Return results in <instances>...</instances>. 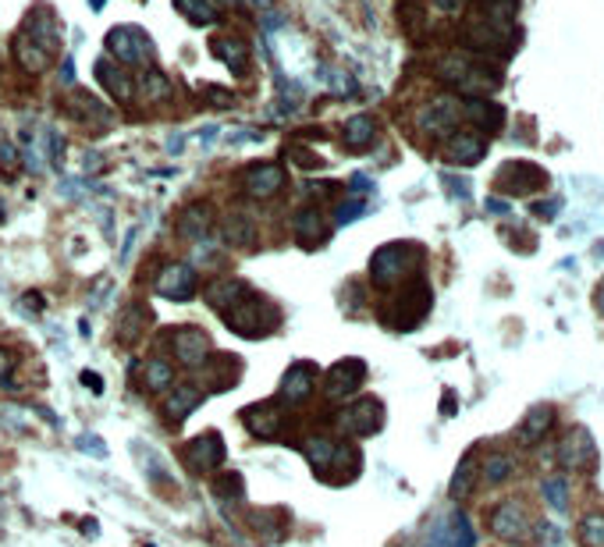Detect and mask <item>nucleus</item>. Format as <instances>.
Wrapping results in <instances>:
<instances>
[{
    "mask_svg": "<svg viewBox=\"0 0 604 547\" xmlns=\"http://www.w3.org/2000/svg\"><path fill=\"white\" fill-rule=\"evenodd\" d=\"M221 316H224V324H228L235 334H242V338L270 334V331L281 324V313L267 303L263 296H256V292H245L239 303L228 305Z\"/></svg>",
    "mask_w": 604,
    "mask_h": 547,
    "instance_id": "obj_1",
    "label": "nucleus"
},
{
    "mask_svg": "<svg viewBox=\"0 0 604 547\" xmlns=\"http://www.w3.org/2000/svg\"><path fill=\"white\" fill-rule=\"evenodd\" d=\"M430 299H434V296H430V285H426V281H409L395 303L384 305V313H380L384 327L402 331V334L413 331L423 316L430 313Z\"/></svg>",
    "mask_w": 604,
    "mask_h": 547,
    "instance_id": "obj_2",
    "label": "nucleus"
},
{
    "mask_svg": "<svg viewBox=\"0 0 604 547\" xmlns=\"http://www.w3.org/2000/svg\"><path fill=\"white\" fill-rule=\"evenodd\" d=\"M420 260V249H413L409 242H391L384 245L373 260H370V281L377 288H395L398 281L409 278L413 263Z\"/></svg>",
    "mask_w": 604,
    "mask_h": 547,
    "instance_id": "obj_3",
    "label": "nucleus"
},
{
    "mask_svg": "<svg viewBox=\"0 0 604 547\" xmlns=\"http://www.w3.org/2000/svg\"><path fill=\"white\" fill-rule=\"evenodd\" d=\"M530 526H534V515L526 512L523 497H508V501H501V505L490 508V533H494L498 541H505V544H523V541H530V537H534Z\"/></svg>",
    "mask_w": 604,
    "mask_h": 547,
    "instance_id": "obj_4",
    "label": "nucleus"
},
{
    "mask_svg": "<svg viewBox=\"0 0 604 547\" xmlns=\"http://www.w3.org/2000/svg\"><path fill=\"white\" fill-rule=\"evenodd\" d=\"M558 466L569 470V473H580V470H594L598 466V448H594V437L587 426H569L558 441Z\"/></svg>",
    "mask_w": 604,
    "mask_h": 547,
    "instance_id": "obj_5",
    "label": "nucleus"
},
{
    "mask_svg": "<svg viewBox=\"0 0 604 547\" xmlns=\"http://www.w3.org/2000/svg\"><path fill=\"white\" fill-rule=\"evenodd\" d=\"M242 424L249 426V433L260 437V441H278V437L285 433V424H288V416H285V402L270 398V402L249 406V409L242 413Z\"/></svg>",
    "mask_w": 604,
    "mask_h": 547,
    "instance_id": "obj_6",
    "label": "nucleus"
},
{
    "mask_svg": "<svg viewBox=\"0 0 604 547\" xmlns=\"http://www.w3.org/2000/svg\"><path fill=\"white\" fill-rule=\"evenodd\" d=\"M338 426L349 433V437H370L384 426V406L377 398H356L352 406L342 409L338 416Z\"/></svg>",
    "mask_w": 604,
    "mask_h": 547,
    "instance_id": "obj_7",
    "label": "nucleus"
},
{
    "mask_svg": "<svg viewBox=\"0 0 604 547\" xmlns=\"http://www.w3.org/2000/svg\"><path fill=\"white\" fill-rule=\"evenodd\" d=\"M164 342L171 345V352H175V360L181 366H203L206 363V356H210V338L199 331V327H168V334H164Z\"/></svg>",
    "mask_w": 604,
    "mask_h": 547,
    "instance_id": "obj_8",
    "label": "nucleus"
},
{
    "mask_svg": "<svg viewBox=\"0 0 604 547\" xmlns=\"http://www.w3.org/2000/svg\"><path fill=\"white\" fill-rule=\"evenodd\" d=\"M224 441H221V433L217 430H206V433H199L196 441H188V448H185V466L192 470V473H214L221 462H224Z\"/></svg>",
    "mask_w": 604,
    "mask_h": 547,
    "instance_id": "obj_9",
    "label": "nucleus"
},
{
    "mask_svg": "<svg viewBox=\"0 0 604 547\" xmlns=\"http://www.w3.org/2000/svg\"><path fill=\"white\" fill-rule=\"evenodd\" d=\"M362 380H366V363H362V360H342V363H334L327 369V377H324V395H327L331 402L349 398V395L360 391Z\"/></svg>",
    "mask_w": 604,
    "mask_h": 547,
    "instance_id": "obj_10",
    "label": "nucleus"
},
{
    "mask_svg": "<svg viewBox=\"0 0 604 547\" xmlns=\"http://www.w3.org/2000/svg\"><path fill=\"white\" fill-rule=\"evenodd\" d=\"M153 288H157V296H164V299H171V303H188V299L199 292V278H196L192 267L171 263V267H164V274L157 278Z\"/></svg>",
    "mask_w": 604,
    "mask_h": 547,
    "instance_id": "obj_11",
    "label": "nucleus"
},
{
    "mask_svg": "<svg viewBox=\"0 0 604 547\" xmlns=\"http://www.w3.org/2000/svg\"><path fill=\"white\" fill-rule=\"evenodd\" d=\"M316 380H320V369L313 363H296L288 366V373L281 377V391H278V402H288V406H299L306 402L313 391H316Z\"/></svg>",
    "mask_w": 604,
    "mask_h": 547,
    "instance_id": "obj_12",
    "label": "nucleus"
},
{
    "mask_svg": "<svg viewBox=\"0 0 604 547\" xmlns=\"http://www.w3.org/2000/svg\"><path fill=\"white\" fill-rule=\"evenodd\" d=\"M547 182L544 178L541 168H534V164H523V160H516V164H508V168H501L498 171V188H505V192H516V196H523V192H534V188H541Z\"/></svg>",
    "mask_w": 604,
    "mask_h": 547,
    "instance_id": "obj_13",
    "label": "nucleus"
},
{
    "mask_svg": "<svg viewBox=\"0 0 604 547\" xmlns=\"http://www.w3.org/2000/svg\"><path fill=\"white\" fill-rule=\"evenodd\" d=\"M199 406H203V387H196V384H175L171 395H168V402H164V416L178 426L181 420H188V413H196Z\"/></svg>",
    "mask_w": 604,
    "mask_h": 547,
    "instance_id": "obj_14",
    "label": "nucleus"
},
{
    "mask_svg": "<svg viewBox=\"0 0 604 547\" xmlns=\"http://www.w3.org/2000/svg\"><path fill=\"white\" fill-rule=\"evenodd\" d=\"M483 153H487V142H483L480 135H470V132H459V135H452L448 139V146H444V160L448 164H477Z\"/></svg>",
    "mask_w": 604,
    "mask_h": 547,
    "instance_id": "obj_15",
    "label": "nucleus"
},
{
    "mask_svg": "<svg viewBox=\"0 0 604 547\" xmlns=\"http://www.w3.org/2000/svg\"><path fill=\"white\" fill-rule=\"evenodd\" d=\"M281 185H285V171L274 168V164H260V168H249V171H245V192L256 196V199L274 196Z\"/></svg>",
    "mask_w": 604,
    "mask_h": 547,
    "instance_id": "obj_16",
    "label": "nucleus"
},
{
    "mask_svg": "<svg viewBox=\"0 0 604 547\" xmlns=\"http://www.w3.org/2000/svg\"><path fill=\"white\" fill-rule=\"evenodd\" d=\"M242 373V363L239 356H217V360H206L203 363V384L210 387V391H224V387H232V380Z\"/></svg>",
    "mask_w": 604,
    "mask_h": 547,
    "instance_id": "obj_17",
    "label": "nucleus"
},
{
    "mask_svg": "<svg viewBox=\"0 0 604 547\" xmlns=\"http://www.w3.org/2000/svg\"><path fill=\"white\" fill-rule=\"evenodd\" d=\"M249 292V285L239 281V278H217V281H210L206 288H203V296H206V303L214 305L217 313H224L228 305H235Z\"/></svg>",
    "mask_w": 604,
    "mask_h": 547,
    "instance_id": "obj_18",
    "label": "nucleus"
},
{
    "mask_svg": "<svg viewBox=\"0 0 604 547\" xmlns=\"http://www.w3.org/2000/svg\"><path fill=\"white\" fill-rule=\"evenodd\" d=\"M551 426H554V406H534L526 413L523 426H519V441L523 444H541L544 437L551 433Z\"/></svg>",
    "mask_w": 604,
    "mask_h": 547,
    "instance_id": "obj_19",
    "label": "nucleus"
},
{
    "mask_svg": "<svg viewBox=\"0 0 604 547\" xmlns=\"http://www.w3.org/2000/svg\"><path fill=\"white\" fill-rule=\"evenodd\" d=\"M107 47L118 54L121 61H142V58L150 54V43H146L135 29H118V32H111Z\"/></svg>",
    "mask_w": 604,
    "mask_h": 547,
    "instance_id": "obj_20",
    "label": "nucleus"
},
{
    "mask_svg": "<svg viewBox=\"0 0 604 547\" xmlns=\"http://www.w3.org/2000/svg\"><path fill=\"white\" fill-rule=\"evenodd\" d=\"M302 451H306V459H309V466H313L316 473H327V470H331V459H334V451H338V441H331L327 433H316V437H309V441L302 444Z\"/></svg>",
    "mask_w": 604,
    "mask_h": 547,
    "instance_id": "obj_21",
    "label": "nucleus"
},
{
    "mask_svg": "<svg viewBox=\"0 0 604 547\" xmlns=\"http://www.w3.org/2000/svg\"><path fill=\"white\" fill-rule=\"evenodd\" d=\"M142 387L146 391H171L175 387V366L160 356L146 360V369H142Z\"/></svg>",
    "mask_w": 604,
    "mask_h": 547,
    "instance_id": "obj_22",
    "label": "nucleus"
},
{
    "mask_svg": "<svg viewBox=\"0 0 604 547\" xmlns=\"http://www.w3.org/2000/svg\"><path fill=\"white\" fill-rule=\"evenodd\" d=\"M473 487H477V455H466L448 484V494H452V501H466L473 494Z\"/></svg>",
    "mask_w": 604,
    "mask_h": 547,
    "instance_id": "obj_23",
    "label": "nucleus"
},
{
    "mask_svg": "<svg viewBox=\"0 0 604 547\" xmlns=\"http://www.w3.org/2000/svg\"><path fill=\"white\" fill-rule=\"evenodd\" d=\"M206 228H210V206H203V203H192L178 217V235H185V239L206 235Z\"/></svg>",
    "mask_w": 604,
    "mask_h": 547,
    "instance_id": "obj_24",
    "label": "nucleus"
},
{
    "mask_svg": "<svg viewBox=\"0 0 604 547\" xmlns=\"http://www.w3.org/2000/svg\"><path fill=\"white\" fill-rule=\"evenodd\" d=\"M296 239H299L306 249H313V245L324 239V224H320V214H316V210H302L299 217H296Z\"/></svg>",
    "mask_w": 604,
    "mask_h": 547,
    "instance_id": "obj_25",
    "label": "nucleus"
},
{
    "mask_svg": "<svg viewBox=\"0 0 604 547\" xmlns=\"http://www.w3.org/2000/svg\"><path fill=\"white\" fill-rule=\"evenodd\" d=\"M516 477V459L512 455H490L487 462H483V480L490 487L505 484V480H512Z\"/></svg>",
    "mask_w": 604,
    "mask_h": 547,
    "instance_id": "obj_26",
    "label": "nucleus"
},
{
    "mask_svg": "<svg viewBox=\"0 0 604 547\" xmlns=\"http://www.w3.org/2000/svg\"><path fill=\"white\" fill-rule=\"evenodd\" d=\"M146 320H150V313H146V309H142V305H132V309H128V313H124V316H121V342H124V345H132V342H139V334H142V331H146Z\"/></svg>",
    "mask_w": 604,
    "mask_h": 547,
    "instance_id": "obj_27",
    "label": "nucleus"
},
{
    "mask_svg": "<svg viewBox=\"0 0 604 547\" xmlns=\"http://www.w3.org/2000/svg\"><path fill=\"white\" fill-rule=\"evenodd\" d=\"M224 239L232 245H252L256 242V228H252V221L249 217H242V214H232L228 221H224Z\"/></svg>",
    "mask_w": 604,
    "mask_h": 547,
    "instance_id": "obj_28",
    "label": "nucleus"
},
{
    "mask_svg": "<svg viewBox=\"0 0 604 547\" xmlns=\"http://www.w3.org/2000/svg\"><path fill=\"white\" fill-rule=\"evenodd\" d=\"M373 142V122L366 114H356L352 122L345 124V146L349 150H366Z\"/></svg>",
    "mask_w": 604,
    "mask_h": 547,
    "instance_id": "obj_29",
    "label": "nucleus"
},
{
    "mask_svg": "<svg viewBox=\"0 0 604 547\" xmlns=\"http://www.w3.org/2000/svg\"><path fill=\"white\" fill-rule=\"evenodd\" d=\"M580 541L583 547H604V512H587L580 519Z\"/></svg>",
    "mask_w": 604,
    "mask_h": 547,
    "instance_id": "obj_30",
    "label": "nucleus"
},
{
    "mask_svg": "<svg viewBox=\"0 0 604 547\" xmlns=\"http://www.w3.org/2000/svg\"><path fill=\"white\" fill-rule=\"evenodd\" d=\"M544 501H547L554 512H565V508H569V480H565V477H547V480H544Z\"/></svg>",
    "mask_w": 604,
    "mask_h": 547,
    "instance_id": "obj_31",
    "label": "nucleus"
},
{
    "mask_svg": "<svg viewBox=\"0 0 604 547\" xmlns=\"http://www.w3.org/2000/svg\"><path fill=\"white\" fill-rule=\"evenodd\" d=\"M470 118L480 124V128H490V132H494V128L501 124V118H505V114H501L498 107L483 104V100H473V104H470Z\"/></svg>",
    "mask_w": 604,
    "mask_h": 547,
    "instance_id": "obj_32",
    "label": "nucleus"
},
{
    "mask_svg": "<svg viewBox=\"0 0 604 547\" xmlns=\"http://www.w3.org/2000/svg\"><path fill=\"white\" fill-rule=\"evenodd\" d=\"M214 494L217 497H242L245 494V480H242V473H224V477H217V484H214Z\"/></svg>",
    "mask_w": 604,
    "mask_h": 547,
    "instance_id": "obj_33",
    "label": "nucleus"
},
{
    "mask_svg": "<svg viewBox=\"0 0 604 547\" xmlns=\"http://www.w3.org/2000/svg\"><path fill=\"white\" fill-rule=\"evenodd\" d=\"M534 541H537L541 547H565V533H562L554 523H537Z\"/></svg>",
    "mask_w": 604,
    "mask_h": 547,
    "instance_id": "obj_34",
    "label": "nucleus"
},
{
    "mask_svg": "<svg viewBox=\"0 0 604 547\" xmlns=\"http://www.w3.org/2000/svg\"><path fill=\"white\" fill-rule=\"evenodd\" d=\"M96 71H100V78H104V82L111 86V93H118V96H128V82H124V75H121V71H111V64H107V61L100 64Z\"/></svg>",
    "mask_w": 604,
    "mask_h": 547,
    "instance_id": "obj_35",
    "label": "nucleus"
},
{
    "mask_svg": "<svg viewBox=\"0 0 604 547\" xmlns=\"http://www.w3.org/2000/svg\"><path fill=\"white\" fill-rule=\"evenodd\" d=\"M178 7L192 18V22H214V11L206 4H192V0H178Z\"/></svg>",
    "mask_w": 604,
    "mask_h": 547,
    "instance_id": "obj_36",
    "label": "nucleus"
},
{
    "mask_svg": "<svg viewBox=\"0 0 604 547\" xmlns=\"http://www.w3.org/2000/svg\"><path fill=\"white\" fill-rule=\"evenodd\" d=\"M360 214H362V203L356 199V203H349V206H342V210H338V224H349V221H356Z\"/></svg>",
    "mask_w": 604,
    "mask_h": 547,
    "instance_id": "obj_37",
    "label": "nucleus"
},
{
    "mask_svg": "<svg viewBox=\"0 0 604 547\" xmlns=\"http://www.w3.org/2000/svg\"><path fill=\"white\" fill-rule=\"evenodd\" d=\"M82 384H86L93 395H100V391H104V377H100V373H89V369H86V373H82Z\"/></svg>",
    "mask_w": 604,
    "mask_h": 547,
    "instance_id": "obj_38",
    "label": "nucleus"
},
{
    "mask_svg": "<svg viewBox=\"0 0 604 547\" xmlns=\"http://www.w3.org/2000/svg\"><path fill=\"white\" fill-rule=\"evenodd\" d=\"M11 369H14V360H11V356H7L4 349H0V384H4V377H7Z\"/></svg>",
    "mask_w": 604,
    "mask_h": 547,
    "instance_id": "obj_39",
    "label": "nucleus"
},
{
    "mask_svg": "<svg viewBox=\"0 0 604 547\" xmlns=\"http://www.w3.org/2000/svg\"><path fill=\"white\" fill-rule=\"evenodd\" d=\"M25 305H29L32 313H40V309H43V299H40L36 292H29V296H25Z\"/></svg>",
    "mask_w": 604,
    "mask_h": 547,
    "instance_id": "obj_40",
    "label": "nucleus"
},
{
    "mask_svg": "<svg viewBox=\"0 0 604 547\" xmlns=\"http://www.w3.org/2000/svg\"><path fill=\"white\" fill-rule=\"evenodd\" d=\"M441 413H455V395H452V391L444 395V402H441Z\"/></svg>",
    "mask_w": 604,
    "mask_h": 547,
    "instance_id": "obj_41",
    "label": "nucleus"
},
{
    "mask_svg": "<svg viewBox=\"0 0 604 547\" xmlns=\"http://www.w3.org/2000/svg\"><path fill=\"white\" fill-rule=\"evenodd\" d=\"M594 305H598V313L604 316V281L598 285V292H594Z\"/></svg>",
    "mask_w": 604,
    "mask_h": 547,
    "instance_id": "obj_42",
    "label": "nucleus"
},
{
    "mask_svg": "<svg viewBox=\"0 0 604 547\" xmlns=\"http://www.w3.org/2000/svg\"><path fill=\"white\" fill-rule=\"evenodd\" d=\"M554 210H558V203H541V206H537V214H541V217H551Z\"/></svg>",
    "mask_w": 604,
    "mask_h": 547,
    "instance_id": "obj_43",
    "label": "nucleus"
}]
</instances>
